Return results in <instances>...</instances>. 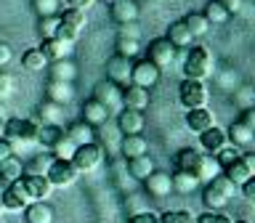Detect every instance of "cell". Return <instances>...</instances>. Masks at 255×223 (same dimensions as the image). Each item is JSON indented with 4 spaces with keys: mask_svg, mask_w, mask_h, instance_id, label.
<instances>
[{
    "mask_svg": "<svg viewBox=\"0 0 255 223\" xmlns=\"http://www.w3.org/2000/svg\"><path fill=\"white\" fill-rule=\"evenodd\" d=\"M37 130L40 125L35 119H21V117H11L5 119V127H3V138L16 149L21 146H32V143H37Z\"/></svg>",
    "mask_w": 255,
    "mask_h": 223,
    "instance_id": "cell-1",
    "label": "cell"
},
{
    "mask_svg": "<svg viewBox=\"0 0 255 223\" xmlns=\"http://www.w3.org/2000/svg\"><path fill=\"white\" fill-rule=\"evenodd\" d=\"M24 202H48V197L53 194V186L48 183L45 175H21L19 181L8 183Z\"/></svg>",
    "mask_w": 255,
    "mask_h": 223,
    "instance_id": "cell-2",
    "label": "cell"
},
{
    "mask_svg": "<svg viewBox=\"0 0 255 223\" xmlns=\"http://www.w3.org/2000/svg\"><path fill=\"white\" fill-rule=\"evenodd\" d=\"M213 56L207 48H189L186 59H183V80H199L205 83L213 75Z\"/></svg>",
    "mask_w": 255,
    "mask_h": 223,
    "instance_id": "cell-3",
    "label": "cell"
},
{
    "mask_svg": "<svg viewBox=\"0 0 255 223\" xmlns=\"http://www.w3.org/2000/svg\"><path fill=\"white\" fill-rule=\"evenodd\" d=\"M178 101L183 109H199V107H207L210 101V88L199 80H183L181 88H178Z\"/></svg>",
    "mask_w": 255,
    "mask_h": 223,
    "instance_id": "cell-4",
    "label": "cell"
},
{
    "mask_svg": "<svg viewBox=\"0 0 255 223\" xmlns=\"http://www.w3.org/2000/svg\"><path fill=\"white\" fill-rule=\"evenodd\" d=\"M69 162L77 167V173H91V170H96V167H101V162H104V149H101L96 141H93V143H83V146L75 149V154H72Z\"/></svg>",
    "mask_w": 255,
    "mask_h": 223,
    "instance_id": "cell-5",
    "label": "cell"
},
{
    "mask_svg": "<svg viewBox=\"0 0 255 223\" xmlns=\"http://www.w3.org/2000/svg\"><path fill=\"white\" fill-rule=\"evenodd\" d=\"M45 178L48 183H51L53 189H67L72 186L77 178H80V173H77V167L69 162V159H53L51 167H48V173H45Z\"/></svg>",
    "mask_w": 255,
    "mask_h": 223,
    "instance_id": "cell-6",
    "label": "cell"
},
{
    "mask_svg": "<svg viewBox=\"0 0 255 223\" xmlns=\"http://www.w3.org/2000/svg\"><path fill=\"white\" fill-rule=\"evenodd\" d=\"M93 99L99 104H104V107L109 109V114H117V112L125 107L123 104V85L112 83V80H101V83L96 85Z\"/></svg>",
    "mask_w": 255,
    "mask_h": 223,
    "instance_id": "cell-7",
    "label": "cell"
},
{
    "mask_svg": "<svg viewBox=\"0 0 255 223\" xmlns=\"http://www.w3.org/2000/svg\"><path fill=\"white\" fill-rule=\"evenodd\" d=\"M223 175H226L234 186H242L245 181L255 178V157L253 154H239L231 165L223 167Z\"/></svg>",
    "mask_w": 255,
    "mask_h": 223,
    "instance_id": "cell-8",
    "label": "cell"
},
{
    "mask_svg": "<svg viewBox=\"0 0 255 223\" xmlns=\"http://www.w3.org/2000/svg\"><path fill=\"white\" fill-rule=\"evenodd\" d=\"M175 53H178V48H175L167 37H157L149 43V61L154 64L157 69H165L170 67L175 61Z\"/></svg>",
    "mask_w": 255,
    "mask_h": 223,
    "instance_id": "cell-9",
    "label": "cell"
},
{
    "mask_svg": "<svg viewBox=\"0 0 255 223\" xmlns=\"http://www.w3.org/2000/svg\"><path fill=\"white\" fill-rule=\"evenodd\" d=\"M159 72L149 59H141V61H133V72H130V85H138V88H154L159 83Z\"/></svg>",
    "mask_w": 255,
    "mask_h": 223,
    "instance_id": "cell-10",
    "label": "cell"
},
{
    "mask_svg": "<svg viewBox=\"0 0 255 223\" xmlns=\"http://www.w3.org/2000/svg\"><path fill=\"white\" fill-rule=\"evenodd\" d=\"M130 72H133V59H125V56L115 53L112 59L107 61V80L117 85H130Z\"/></svg>",
    "mask_w": 255,
    "mask_h": 223,
    "instance_id": "cell-11",
    "label": "cell"
},
{
    "mask_svg": "<svg viewBox=\"0 0 255 223\" xmlns=\"http://www.w3.org/2000/svg\"><path fill=\"white\" fill-rule=\"evenodd\" d=\"M40 51H43L48 61H61V59H72L75 43H67V40H59V37H48L40 43Z\"/></svg>",
    "mask_w": 255,
    "mask_h": 223,
    "instance_id": "cell-12",
    "label": "cell"
},
{
    "mask_svg": "<svg viewBox=\"0 0 255 223\" xmlns=\"http://www.w3.org/2000/svg\"><path fill=\"white\" fill-rule=\"evenodd\" d=\"M117 130L123 133V135L141 133V130H143V112L123 107V109L117 112Z\"/></svg>",
    "mask_w": 255,
    "mask_h": 223,
    "instance_id": "cell-13",
    "label": "cell"
},
{
    "mask_svg": "<svg viewBox=\"0 0 255 223\" xmlns=\"http://www.w3.org/2000/svg\"><path fill=\"white\" fill-rule=\"evenodd\" d=\"M199 146H202V151H207L210 157H215L223 146H229V135H226V130H223V127L213 125L210 130L199 133Z\"/></svg>",
    "mask_w": 255,
    "mask_h": 223,
    "instance_id": "cell-14",
    "label": "cell"
},
{
    "mask_svg": "<svg viewBox=\"0 0 255 223\" xmlns=\"http://www.w3.org/2000/svg\"><path fill=\"white\" fill-rule=\"evenodd\" d=\"M215 125V114L207 107H199V109H186V127L194 135L210 130V127Z\"/></svg>",
    "mask_w": 255,
    "mask_h": 223,
    "instance_id": "cell-15",
    "label": "cell"
},
{
    "mask_svg": "<svg viewBox=\"0 0 255 223\" xmlns=\"http://www.w3.org/2000/svg\"><path fill=\"white\" fill-rule=\"evenodd\" d=\"M109 13L117 24H130L141 16V8L135 0H115V3L109 5Z\"/></svg>",
    "mask_w": 255,
    "mask_h": 223,
    "instance_id": "cell-16",
    "label": "cell"
},
{
    "mask_svg": "<svg viewBox=\"0 0 255 223\" xmlns=\"http://www.w3.org/2000/svg\"><path fill=\"white\" fill-rule=\"evenodd\" d=\"M64 114H67V109L61 107V104H53V101H45L37 107V117L35 122L37 125H64Z\"/></svg>",
    "mask_w": 255,
    "mask_h": 223,
    "instance_id": "cell-17",
    "label": "cell"
},
{
    "mask_svg": "<svg viewBox=\"0 0 255 223\" xmlns=\"http://www.w3.org/2000/svg\"><path fill=\"white\" fill-rule=\"evenodd\" d=\"M149 101H151V96H149V88H138V85H125L123 88V104L128 109H149Z\"/></svg>",
    "mask_w": 255,
    "mask_h": 223,
    "instance_id": "cell-18",
    "label": "cell"
},
{
    "mask_svg": "<svg viewBox=\"0 0 255 223\" xmlns=\"http://www.w3.org/2000/svg\"><path fill=\"white\" fill-rule=\"evenodd\" d=\"M202 162H205V154L197 151V149H181L178 157H175V167L197 175V178H199V167H202Z\"/></svg>",
    "mask_w": 255,
    "mask_h": 223,
    "instance_id": "cell-19",
    "label": "cell"
},
{
    "mask_svg": "<svg viewBox=\"0 0 255 223\" xmlns=\"http://www.w3.org/2000/svg\"><path fill=\"white\" fill-rule=\"evenodd\" d=\"M146 149H149V143H146V138H143L141 133L123 135V138H120V154H123L125 159H133V157L146 154Z\"/></svg>",
    "mask_w": 255,
    "mask_h": 223,
    "instance_id": "cell-20",
    "label": "cell"
},
{
    "mask_svg": "<svg viewBox=\"0 0 255 223\" xmlns=\"http://www.w3.org/2000/svg\"><path fill=\"white\" fill-rule=\"evenodd\" d=\"M83 119L88 125H93V127H99L104 122H109V109L104 107V104H99L96 99H88L83 104Z\"/></svg>",
    "mask_w": 255,
    "mask_h": 223,
    "instance_id": "cell-21",
    "label": "cell"
},
{
    "mask_svg": "<svg viewBox=\"0 0 255 223\" xmlns=\"http://www.w3.org/2000/svg\"><path fill=\"white\" fill-rule=\"evenodd\" d=\"M226 135H229L231 146H250V143L255 141V130H253V127H247L245 122H239V119L226 127Z\"/></svg>",
    "mask_w": 255,
    "mask_h": 223,
    "instance_id": "cell-22",
    "label": "cell"
},
{
    "mask_svg": "<svg viewBox=\"0 0 255 223\" xmlns=\"http://www.w3.org/2000/svg\"><path fill=\"white\" fill-rule=\"evenodd\" d=\"M125 162H128V173H130V178H135V181H146L149 175L154 173V159H151L149 154L125 159Z\"/></svg>",
    "mask_w": 255,
    "mask_h": 223,
    "instance_id": "cell-23",
    "label": "cell"
},
{
    "mask_svg": "<svg viewBox=\"0 0 255 223\" xmlns=\"http://www.w3.org/2000/svg\"><path fill=\"white\" fill-rule=\"evenodd\" d=\"M45 93H48V101L61 104V107H67V104L75 99V88H72V83H61V80H51Z\"/></svg>",
    "mask_w": 255,
    "mask_h": 223,
    "instance_id": "cell-24",
    "label": "cell"
},
{
    "mask_svg": "<svg viewBox=\"0 0 255 223\" xmlns=\"http://www.w3.org/2000/svg\"><path fill=\"white\" fill-rule=\"evenodd\" d=\"M21 213L27 223H53V207L48 202H29Z\"/></svg>",
    "mask_w": 255,
    "mask_h": 223,
    "instance_id": "cell-25",
    "label": "cell"
},
{
    "mask_svg": "<svg viewBox=\"0 0 255 223\" xmlns=\"http://www.w3.org/2000/svg\"><path fill=\"white\" fill-rule=\"evenodd\" d=\"M67 135L72 138L75 146H83V143H93L96 141V127L88 125L85 119H80V122H72L67 127Z\"/></svg>",
    "mask_w": 255,
    "mask_h": 223,
    "instance_id": "cell-26",
    "label": "cell"
},
{
    "mask_svg": "<svg viewBox=\"0 0 255 223\" xmlns=\"http://www.w3.org/2000/svg\"><path fill=\"white\" fill-rule=\"evenodd\" d=\"M143 183H146V191H149L151 197H167V194L173 191L170 173H157V170H154Z\"/></svg>",
    "mask_w": 255,
    "mask_h": 223,
    "instance_id": "cell-27",
    "label": "cell"
},
{
    "mask_svg": "<svg viewBox=\"0 0 255 223\" xmlns=\"http://www.w3.org/2000/svg\"><path fill=\"white\" fill-rule=\"evenodd\" d=\"M24 175V162L16 154H11L8 159H3V162H0V181L5 183H13V181H19Z\"/></svg>",
    "mask_w": 255,
    "mask_h": 223,
    "instance_id": "cell-28",
    "label": "cell"
},
{
    "mask_svg": "<svg viewBox=\"0 0 255 223\" xmlns=\"http://www.w3.org/2000/svg\"><path fill=\"white\" fill-rule=\"evenodd\" d=\"M175 48H191V43H194V37H191V32L186 29V24L181 21H173L170 27H167V35H165Z\"/></svg>",
    "mask_w": 255,
    "mask_h": 223,
    "instance_id": "cell-29",
    "label": "cell"
},
{
    "mask_svg": "<svg viewBox=\"0 0 255 223\" xmlns=\"http://www.w3.org/2000/svg\"><path fill=\"white\" fill-rule=\"evenodd\" d=\"M59 21L64 24V27H69L72 32H83L85 29V11H80V8H64V11H59Z\"/></svg>",
    "mask_w": 255,
    "mask_h": 223,
    "instance_id": "cell-30",
    "label": "cell"
},
{
    "mask_svg": "<svg viewBox=\"0 0 255 223\" xmlns=\"http://www.w3.org/2000/svg\"><path fill=\"white\" fill-rule=\"evenodd\" d=\"M48 69H51V80H61V83H72V80L77 77V69H75V64H72V59L51 61Z\"/></svg>",
    "mask_w": 255,
    "mask_h": 223,
    "instance_id": "cell-31",
    "label": "cell"
},
{
    "mask_svg": "<svg viewBox=\"0 0 255 223\" xmlns=\"http://www.w3.org/2000/svg\"><path fill=\"white\" fill-rule=\"evenodd\" d=\"M170 183H173V191H178V194H191V191L199 186V178L186 173V170H175L170 175Z\"/></svg>",
    "mask_w": 255,
    "mask_h": 223,
    "instance_id": "cell-32",
    "label": "cell"
},
{
    "mask_svg": "<svg viewBox=\"0 0 255 223\" xmlns=\"http://www.w3.org/2000/svg\"><path fill=\"white\" fill-rule=\"evenodd\" d=\"M229 202H231V199H226L221 191H215L210 183L205 186V191H202V205H205L207 213H221V210H226Z\"/></svg>",
    "mask_w": 255,
    "mask_h": 223,
    "instance_id": "cell-33",
    "label": "cell"
},
{
    "mask_svg": "<svg viewBox=\"0 0 255 223\" xmlns=\"http://www.w3.org/2000/svg\"><path fill=\"white\" fill-rule=\"evenodd\" d=\"M48 64L51 61L43 56L40 48H29V51H24V56H21V67L27 72H43V69H48Z\"/></svg>",
    "mask_w": 255,
    "mask_h": 223,
    "instance_id": "cell-34",
    "label": "cell"
},
{
    "mask_svg": "<svg viewBox=\"0 0 255 223\" xmlns=\"http://www.w3.org/2000/svg\"><path fill=\"white\" fill-rule=\"evenodd\" d=\"M75 143H72V138L67 133H61L59 138H56L53 143H51V151H48V154H51L53 159H72V154H75Z\"/></svg>",
    "mask_w": 255,
    "mask_h": 223,
    "instance_id": "cell-35",
    "label": "cell"
},
{
    "mask_svg": "<svg viewBox=\"0 0 255 223\" xmlns=\"http://www.w3.org/2000/svg\"><path fill=\"white\" fill-rule=\"evenodd\" d=\"M53 157L48 154V151H43V154H35L29 159V162H24V175H45L48 167H51Z\"/></svg>",
    "mask_w": 255,
    "mask_h": 223,
    "instance_id": "cell-36",
    "label": "cell"
},
{
    "mask_svg": "<svg viewBox=\"0 0 255 223\" xmlns=\"http://www.w3.org/2000/svg\"><path fill=\"white\" fill-rule=\"evenodd\" d=\"M0 205H3V210H8V213H21L24 207H27V202H24L11 186H5L3 191H0Z\"/></svg>",
    "mask_w": 255,
    "mask_h": 223,
    "instance_id": "cell-37",
    "label": "cell"
},
{
    "mask_svg": "<svg viewBox=\"0 0 255 223\" xmlns=\"http://www.w3.org/2000/svg\"><path fill=\"white\" fill-rule=\"evenodd\" d=\"M183 24H186V29L191 32V37H205L207 32H210V24H207V19L202 13H189L186 19H183Z\"/></svg>",
    "mask_w": 255,
    "mask_h": 223,
    "instance_id": "cell-38",
    "label": "cell"
},
{
    "mask_svg": "<svg viewBox=\"0 0 255 223\" xmlns=\"http://www.w3.org/2000/svg\"><path fill=\"white\" fill-rule=\"evenodd\" d=\"M202 16L207 19V24H226L229 21V13H226V8H223L218 0H210V3L205 5V11Z\"/></svg>",
    "mask_w": 255,
    "mask_h": 223,
    "instance_id": "cell-39",
    "label": "cell"
},
{
    "mask_svg": "<svg viewBox=\"0 0 255 223\" xmlns=\"http://www.w3.org/2000/svg\"><path fill=\"white\" fill-rule=\"evenodd\" d=\"M99 127H104V130H101V143H99V146H101V149L107 146V149H112V151H120V138H123V133H120L117 127H107V122L99 125Z\"/></svg>",
    "mask_w": 255,
    "mask_h": 223,
    "instance_id": "cell-40",
    "label": "cell"
},
{
    "mask_svg": "<svg viewBox=\"0 0 255 223\" xmlns=\"http://www.w3.org/2000/svg\"><path fill=\"white\" fill-rule=\"evenodd\" d=\"M141 51V43L135 37H120L117 35V53L125 56V59H135Z\"/></svg>",
    "mask_w": 255,
    "mask_h": 223,
    "instance_id": "cell-41",
    "label": "cell"
},
{
    "mask_svg": "<svg viewBox=\"0 0 255 223\" xmlns=\"http://www.w3.org/2000/svg\"><path fill=\"white\" fill-rule=\"evenodd\" d=\"M159 223H197V215L191 210H167L159 215Z\"/></svg>",
    "mask_w": 255,
    "mask_h": 223,
    "instance_id": "cell-42",
    "label": "cell"
},
{
    "mask_svg": "<svg viewBox=\"0 0 255 223\" xmlns=\"http://www.w3.org/2000/svg\"><path fill=\"white\" fill-rule=\"evenodd\" d=\"M207 183H210V186H213L215 191H221V194L226 197V199H231V197L237 194V189H239V186H234V183H231V181H229V178H226V175H223V173H218V175H215V178H210Z\"/></svg>",
    "mask_w": 255,
    "mask_h": 223,
    "instance_id": "cell-43",
    "label": "cell"
},
{
    "mask_svg": "<svg viewBox=\"0 0 255 223\" xmlns=\"http://www.w3.org/2000/svg\"><path fill=\"white\" fill-rule=\"evenodd\" d=\"M37 29H40V37H43V40L53 37L56 29H59V13H56V16H40Z\"/></svg>",
    "mask_w": 255,
    "mask_h": 223,
    "instance_id": "cell-44",
    "label": "cell"
},
{
    "mask_svg": "<svg viewBox=\"0 0 255 223\" xmlns=\"http://www.w3.org/2000/svg\"><path fill=\"white\" fill-rule=\"evenodd\" d=\"M13 88H16V80L11 72H5V69H0V104L8 101L13 96Z\"/></svg>",
    "mask_w": 255,
    "mask_h": 223,
    "instance_id": "cell-45",
    "label": "cell"
},
{
    "mask_svg": "<svg viewBox=\"0 0 255 223\" xmlns=\"http://www.w3.org/2000/svg\"><path fill=\"white\" fill-rule=\"evenodd\" d=\"M218 173H223V170H221V165L215 162V157L205 154V162H202V167H199V181H210Z\"/></svg>",
    "mask_w": 255,
    "mask_h": 223,
    "instance_id": "cell-46",
    "label": "cell"
},
{
    "mask_svg": "<svg viewBox=\"0 0 255 223\" xmlns=\"http://www.w3.org/2000/svg\"><path fill=\"white\" fill-rule=\"evenodd\" d=\"M239 154H242V151H239V146H231V143H229V146H223L218 154H215V162H218V165H221V170H223V167L231 165Z\"/></svg>",
    "mask_w": 255,
    "mask_h": 223,
    "instance_id": "cell-47",
    "label": "cell"
},
{
    "mask_svg": "<svg viewBox=\"0 0 255 223\" xmlns=\"http://www.w3.org/2000/svg\"><path fill=\"white\" fill-rule=\"evenodd\" d=\"M35 11L37 16H56L61 8H59V0H35Z\"/></svg>",
    "mask_w": 255,
    "mask_h": 223,
    "instance_id": "cell-48",
    "label": "cell"
},
{
    "mask_svg": "<svg viewBox=\"0 0 255 223\" xmlns=\"http://www.w3.org/2000/svg\"><path fill=\"white\" fill-rule=\"evenodd\" d=\"M128 223H159V215L151 213V210H141V213L130 215V218H128Z\"/></svg>",
    "mask_w": 255,
    "mask_h": 223,
    "instance_id": "cell-49",
    "label": "cell"
},
{
    "mask_svg": "<svg viewBox=\"0 0 255 223\" xmlns=\"http://www.w3.org/2000/svg\"><path fill=\"white\" fill-rule=\"evenodd\" d=\"M120 37H135L138 40L141 37V29L135 27V21H130V24H120V32H117Z\"/></svg>",
    "mask_w": 255,
    "mask_h": 223,
    "instance_id": "cell-50",
    "label": "cell"
},
{
    "mask_svg": "<svg viewBox=\"0 0 255 223\" xmlns=\"http://www.w3.org/2000/svg\"><path fill=\"white\" fill-rule=\"evenodd\" d=\"M197 223H231V218H226V215H218V213H205L199 215Z\"/></svg>",
    "mask_w": 255,
    "mask_h": 223,
    "instance_id": "cell-51",
    "label": "cell"
},
{
    "mask_svg": "<svg viewBox=\"0 0 255 223\" xmlns=\"http://www.w3.org/2000/svg\"><path fill=\"white\" fill-rule=\"evenodd\" d=\"M218 3L226 8V13H229V16H234V13L242 11V0H218Z\"/></svg>",
    "mask_w": 255,
    "mask_h": 223,
    "instance_id": "cell-52",
    "label": "cell"
},
{
    "mask_svg": "<svg viewBox=\"0 0 255 223\" xmlns=\"http://www.w3.org/2000/svg\"><path fill=\"white\" fill-rule=\"evenodd\" d=\"M239 189H242V197L247 199V202H253V199H255V178L245 181V183H242V186H239Z\"/></svg>",
    "mask_w": 255,
    "mask_h": 223,
    "instance_id": "cell-53",
    "label": "cell"
},
{
    "mask_svg": "<svg viewBox=\"0 0 255 223\" xmlns=\"http://www.w3.org/2000/svg\"><path fill=\"white\" fill-rule=\"evenodd\" d=\"M11 59H13V51H11V45L0 40V67H5V64L11 61Z\"/></svg>",
    "mask_w": 255,
    "mask_h": 223,
    "instance_id": "cell-54",
    "label": "cell"
},
{
    "mask_svg": "<svg viewBox=\"0 0 255 223\" xmlns=\"http://www.w3.org/2000/svg\"><path fill=\"white\" fill-rule=\"evenodd\" d=\"M11 154H16L13 146H11V143H8V141L3 138V135H0V162H3V159H8Z\"/></svg>",
    "mask_w": 255,
    "mask_h": 223,
    "instance_id": "cell-55",
    "label": "cell"
},
{
    "mask_svg": "<svg viewBox=\"0 0 255 223\" xmlns=\"http://www.w3.org/2000/svg\"><path fill=\"white\" fill-rule=\"evenodd\" d=\"M239 122H245L247 127H253V130H255V109L247 107V109L242 112V119H239Z\"/></svg>",
    "mask_w": 255,
    "mask_h": 223,
    "instance_id": "cell-56",
    "label": "cell"
},
{
    "mask_svg": "<svg viewBox=\"0 0 255 223\" xmlns=\"http://www.w3.org/2000/svg\"><path fill=\"white\" fill-rule=\"evenodd\" d=\"M67 8H80V11H88V8H91L93 3H96V0H67Z\"/></svg>",
    "mask_w": 255,
    "mask_h": 223,
    "instance_id": "cell-57",
    "label": "cell"
},
{
    "mask_svg": "<svg viewBox=\"0 0 255 223\" xmlns=\"http://www.w3.org/2000/svg\"><path fill=\"white\" fill-rule=\"evenodd\" d=\"M3 127H5V117H3V109H0V135H3Z\"/></svg>",
    "mask_w": 255,
    "mask_h": 223,
    "instance_id": "cell-58",
    "label": "cell"
},
{
    "mask_svg": "<svg viewBox=\"0 0 255 223\" xmlns=\"http://www.w3.org/2000/svg\"><path fill=\"white\" fill-rule=\"evenodd\" d=\"M101 3H109V5H112V3H115V0H101Z\"/></svg>",
    "mask_w": 255,
    "mask_h": 223,
    "instance_id": "cell-59",
    "label": "cell"
},
{
    "mask_svg": "<svg viewBox=\"0 0 255 223\" xmlns=\"http://www.w3.org/2000/svg\"><path fill=\"white\" fill-rule=\"evenodd\" d=\"M3 189H5V186H3V181H0V191H3Z\"/></svg>",
    "mask_w": 255,
    "mask_h": 223,
    "instance_id": "cell-60",
    "label": "cell"
},
{
    "mask_svg": "<svg viewBox=\"0 0 255 223\" xmlns=\"http://www.w3.org/2000/svg\"><path fill=\"white\" fill-rule=\"evenodd\" d=\"M231 223H234V221H231ZM237 223H247V221H237Z\"/></svg>",
    "mask_w": 255,
    "mask_h": 223,
    "instance_id": "cell-61",
    "label": "cell"
},
{
    "mask_svg": "<svg viewBox=\"0 0 255 223\" xmlns=\"http://www.w3.org/2000/svg\"><path fill=\"white\" fill-rule=\"evenodd\" d=\"M0 215H3V205H0Z\"/></svg>",
    "mask_w": 255,
    "mask_h": 223,
    "instance_id": "cell-62",
    "label": "cell"
}]
</instances>
